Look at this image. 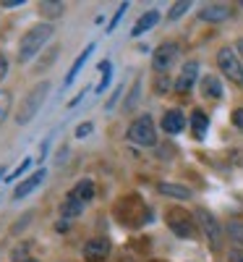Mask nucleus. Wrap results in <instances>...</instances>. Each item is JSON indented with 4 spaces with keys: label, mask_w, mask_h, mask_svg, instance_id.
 I'll return each mask as SVG.
<instances>
[{
    "label": "nucleus",
    "mask_w": 243,
    "mask_h": 262,
    "mask_svg": "<svg viewBox=\"0 0 243 262\" xmlns=\"http://www.w3.org/2000/svg\"><path fill=\"white\" fill-rule=\"evenodd\" d=\"M53 24H37V27H32L24 37H21V42H18V60L21 63H27V60H32L42 48L47 45V39L53 37Z\"/></svg>",
    "instance_id": "1"
},
{
    "label": "nucleus",
    "mask_w": 243,
    "mask_h": 262,
    "mask_svg": "<svg viewBox=\"0 0 243 262\" xmlns=\"http://www.w3.org/2000/svg\"><path fill=\"white\" fill-rule=\"evenodd\" d=\"M47 95H50V81H42V84L32 86L29 95H27L24 100H21V107H18V113H16V121H18L21 126L29 123V121L42 111V105H45Z\"/></svg>",
    "instance_id": "2"
},
{
    "label": "nucleus",
    "mask_w": 243,
    "mask_h": 262,
    "mask_svg": "<svg viewBox=\"0 0 243 262\" xmlns=\"http://www.w3.org/2000/svg\"><path fill=\"white\" fill-rule=\"evenodd\" d=\"M128 139L134 144H141V147H154L157 144V128H154L152 116H139L134 123H131L128 126Z\"/></svg>",
    "instance_id": "3"
},
{
    "label": "nucleus",
    "mask_w": 243,
    "mask_h": 262,
    "mask_svg": "<svg viewBox=\"0 0 243 262\" xmlns=\"http://www.w3.org/2000/svg\"><path fill=\"white\" fill-rule=\"evenodd\" d=\"M165 223L167 228L178 236V238H193V217L181 210V207H170L167 215H165Z\"/></svg>",
    "instance_id": "4"
},
{
    "label": "nucleus",
    "mask_w": 243,
    "mask_h": 262,
    "mask_svg": "<svg viewBox=\"0 0 243 262\" xmlns=\"http://www.w3.org/2000/svg\"><path fill=\"white\" fill-rule=\"evenodd\" d=\"M217 66L223 69V74H225L233 84L243 86V66H240V60H238V55H235L233 48H223V50L217 53Z\"/></svg>",
    "instance_id": "5"
},
{
    "label": "nucleus",
    "mask_w": 243,
    "mask_h": 262,
    "mask_svg": "<svg viewBox=\"0 0 243 262\" xmlns=\"http://www.w3.org/2000/svg\"><path fill=\"white\" fill-rule=\"evenodd\" d=\"M175 58H178V45L175 42H162V45L154 50L152 55V66H154V71H167L170 66L175 63Z\"/></svg>",
    "instance_id": "6"
},
{
    "label": "nucleus",
    "mask_w": 243,
    "mask_h": 262,
    "mask_svg": "<svg viewBox=\"0 0 243 262\" xmlns=\"http://www.w3.org/2000/svg\"><path fill=\"white\" fill-rule=\"evenodd\" d=\"M196 223L202 226L204 236L209 238V244H212L214 249H220V223L214 221V215L202 207V210H196Z\"/></svg>",
    "instance_id": "7"
},
{
    "label": "nucleus",
    "mask_w": 243,
    "mask_h": 262,
    "mask_svg": "<svg viewBox=\"0 0 243 262\" xmlns=\"http://www.w3.org/2000/svg\"><path fill=\"white\" fill-rule=\"evenodd\" d=\"M110 254V242L105 236H94L89 238V242L84 244V257L89 259V262H97V259H105Z\"/></svg>",
    "instance_id": "8"
},
{
    "label": "nucleus",
    "mask_w": 243,
    "mask_h": 262,
    "mask_svg": "<svg viewBox=\"0 0 243 262\" xmlns=\"http://www.w3.org/2000/svg\"><path fill=\"white\" fill-rule=\"evenodd\" d=\"M196 76H199V63H196V60L186 63L183 71H181V76L175 79V92H188L191 86H193V81H196Z\"/></svg>",
    "instance_id": "9"
},
{
    "label": "nucleus",
    "mask_w": 243,
    "mask_h": 262,
    "mask_svg": "<svg viewBox=\"0 0 243 262\" xmlns=\"http://www.w3.org/2000/svg\"><path fill=\"white\" fill-rule=\"evenodd\" d=\"M45 176H47V170H45V168H39V170L34 173V176H29L27 181H21V184H18V189L13 191V200L18 202V200H24L27 194H32V191H34V189H37L42 181H45Z\"/></svg>",
    "instance_id": "10"
},
{
    "label": "nucleus",
    "mask_w": 243,
    "mask_h": 262,
    "mask_svg": "<svg viewBox=\"0 0 243 262\" xmlns=\"http://www.w3.org/2000/svg\"><path fill=\"white\" fill-rule=\"evenodd\" d=\"M186 128V116L181 111H167L165 118H162V131H167V134H181V131Z\"/></svg>",
    "instance_id": "11"
},
{
    "label": "nucleus",
    "mask_w": 243,
    "mask_h": 262,
    "mask_svg": "<svg viewBox=\"0 0 243 262\" xmlns=\"http://www.w3.org/2000/svg\"><path fill=\"white\" fill-rule=\"evenodd\" d=\"M199 18H202V21H212V24H217V21H225V18H230V8H228V6H204L202 11H199Z\"/></svg>",
    "instance_id": "12"
},
{
    "label": "nucleus",
    "mask_w": 243,
    "mask_h": 262,
    "mask_svg": "<svg viewBox=\"0 0 243 262\" xmlns=\"http://www.w3.org/2000/svg\"><path fill=\"white\" fill-rule=\"evenodd\" d=\"M157 191L165 194V196H173V200H191V189H188V186H181V184H167V181H162V184L157 186Z\"/></svg>",
    "instance_id": "13"
},
{
    "label": "nucleus",
    "mask_w": 243,
    "mask_h": 262,
    "mask_svg": "<svg viewBox=\"0 0 243 262\" xmlns=\"http://www.w3.org/2000/svg\"><path fill=\"white\" fill-rule=\"evenodd\" d=\"M94 191H97V189H94V181L84 179V181H79V184L74 186L71 196H76L79 202H84V205H86V202H92V200H94Z\"/></svg>",
    "instance_id": "14"
},
{
    "label": "nucleus",
    "mask_w": 243,
    "mask_h": 262,
    "mask_svg": "<svg viewBox=\"0 0 243 262\" xmlns=\"http://www.w3.org/2000/svg\"><path fill=\"white\" fill-rule=\"evenodd\" d=\"M157 21H160V13H157V11H147V13H144V16L136 21V27L131 29V34H134V37H139V34L149 32L154 24H157Z\"/></svg>",
    "instance_id": "15"
},
{
    "label": "nucleus",
    "mask_w": 243,
    "mask_h": 262,
    "mask_svg": "<svg viewBox=\"0 0 243 262\" xmlns=\"http://www.w3.org/2000/svg\"><path fill=\"white\" fill-rule=\"evenodd\" d=\"M191 128H193V137L196 139H204L207 137V128H209V118L202 111H193L191 116Z\"/></svg>",
    "instance_id": "16"
},
{
    "label": "nucleus",
    "mask_w": 243,
    "mask_h": 262,
    "mask_svg": "<svg viewBox=\"0 0 243 262\" xmlns=\"http://www.w3.org/2000/svg\"><path fill=\"white\" fill-rule=\"evenodd\" d=\"M202 92H204V97H223V84H220V79L217 76H204L202 79Z\"/></svg>",
    "instance_id": "17"
},
{
    "label": "nucleus",
    "mask_w": 243,
    "mask_h": 262,
    "mask_svg": "<svg viewBox=\"0 0 243 262\" xmlns=\"http://www.w3.org/2000/svg\"><path fill=\"white\" fill-rule=\"evenodd\" d=\"M81 212H84V202H79L76 196H71V194L65 196V202L60 205V215L63 217H79Z\"/></svg>",
    "instance_id": "18"
},
{
    "label": "nucleus",
    "mask_w": 243,
    "mask_h": 262,
    "mask_svg": "<svg viewBox=\"0 0 243 262\" xmlns=\"http://www.w3.org/2000/svg\"><path fill=\"white\" fill-rule=\"evenodd\" d=\"M94 53V45H89V48H84V53L74 60V66H71V69H68V74H65V84H74V79H76V74L81 71V66H84V60L86 58H89Z\"/></svg>",
    "instance_id": "19"
},
{
    "label": "nucleus",
    "mask_w": 243,
    "mask_h": 262,
    "mask_svg": "<svg viewBox=\"0 0 243 262\" xmlns=\"http://www.w3.org/2000/svg\"><path fill=\"white\" fill-rule=\"evenodd\" d=\"M39 11H42V16H47V18H58V16H63L65 6L60 3V0H45V3L39 6Z\"/></svg>",
    "instance_id": "20"
},
{
    "label": "nucleus",
    "mask_w": 243,
    "mask_h": 262,
    "mask_svg": "<svg viewBox=\"0 0 243 262\" xmlns=\"http://www.w3.org/2000/svg\"><path fill=\"white\" fill-rule=\"evenodd\" d=\"M11 102H13L11 92H8V90H0V126L6 123V118H8V113H11Z\"/></svg>",
    "instance_id": "21"
},
{
    "label": "nucleus",
    "mask_w": 243,
    "mask_h": 262,
    "mask_svg": "<svg viewBox=\"0 0 243 262\" xmlns=\"http://www.w3.org/2000/svg\"><path fill=\"white\" fill-rule=\"evenodd\" d=\"M97 69L102 71V79H100V84H97V92H105V90H107V84H110V74H113V66H110V60H102Z\"/></svg>",
    "instance_id": "22"
},
{
    "label": "nucleus",
    "mask_w": 243,
    "mask_h": 262,
    "mask_svg": "<svg viewBox=\"0 0 243 262\" xmlns=\"http://www.w3.org/2000/svg\"><path fill=\"white\" fill-rule=\"evenodd\" d=\"M228 236L233 238L235 244L243 247V221H230L228 223Z\"/></svg>",
    "instance_id": "23"
},
{
    "label": "nucleus",
    "mask_w": 243,
    "mask_h": 262,
    "mask_svg": "<svg viewBox=\"0 0 243 262\" xmlns=\"http://www.w3.org/2000/svg\"><path fill=\"white\" fill-rule=\"evenodd\" d=\"M188 8H191V3H188V0H181V3H175V6L170 8L167 18H170V21H175V18H181V16H183V13L188 11Z\"/></svg>",
    "instance_id": "24"
},
{
    "label": "nucleus",
    "mask_w": 243,
    "mask_h": 262,
    "mask_svg": "<svg viewBox=\"0 0 243 262\" xmlns=\"http://www.w3.org/2000/svg\"><path fill=\"white\" fill-rule=\"evenodd\" d=\"M29 165H32V160H24V163H21V165H18L13 173H8V176H6V181H16L18 176H24V173L29 170Z\"/></svg>",
    "instance_id": "25"
},
{
    "label": "nucleus",
    "mask_w": 243,
    "mask_h": 262,
    "mask_svg": "<svg viewBox=\"0 0 243 262\" xmlns=\"http://www.w3.org/2000/svg\"><path fill=\"white\" fill-rule=\"evenodd\" d=\"M126 8H128V3H120V8H118V13L113 16V21H110V27H107V32H113V29L118 27V21H120V16L126 13Z\"/></svg>",
    "instance_id": "26"
},
{
    "label": "nucleus",
    "mask_w": 243,
    "mask_h": 262,
    "mask_svg": "<svg viewBox=\"0 0 243 262\" xmlns=\"http://www.w3.org/2000/svg\"><path fill=\"white\" fill-rule=\"evenodd\" d=\"M6 74H8V58H6L3 53H0V81L6 79Z\"/></svg>",
    "instance_id": "27"
},
{
    "label": "nucleus",
    "mask_w": 243,
    "mask_h": 262,
    "mask_svg": "<svg viewBox=\"0 0 243 262\" xmlns=\"http://www.w3.org/2000/svg\"><path fill=\"white\" fill-rule=\"evenodd\" d=\"M89 131H92V123H81V126L76 128V137H79V139H84L86 134H89Z\"/></svg>",
    "instance_id": "28"
},
{
    "label": "nucleus",
    "mask_w": 243,
    "mask_h": 262,
    "mask_svg": "<svg viewBox=\"0 0 243 262\" xmlns=\"http://www.w3.org/2000/svg\"><path fill=\"white\" fill-rule=\"evenodd\" d=\"M233 123H235V126L243 131V107H238V111L233 113Z\"/></svg>",
    "instance_id": "29"
},
{
    "label": "nucleus",
    "mask_w": 243,
    "mask_h": 262,
    "mask_svg": "<svg viewBox=\"0 0 243 262\" xmlns=\"http://www.w3.org/2000/svg\"><path fill=\"white\" fill-rule=\"evenodd\" d=\"M0 6H3V8H16V6H24V3H21V0H3Z\"/></svg>",
    "instance_id": "30"
},
{
    "label": "nucleus",
    "mask_w": 243,
    "mask_h": 262,
    "mask_svg": "<svg viewBox=\"0 0 243 262\" xmlns=\"http://www.w3.org/2000/svg\"><path fill=\"white\" fill-rule=\"evenodd\" d=\"M235 53H238V55H240V58H243V37H240V39H238V42H235Z\"/></svg>",
    "instance_id": "31"
},
{
    "label": "nucleus",
    "mask_w": 243,
    "mask_h": 262,
    "mask_svg": "<svg viewBox=\"0 0 243 262\" xmlns=\"http://www.w3.org/2000/svg\"><path fill=\"white\" fill-rule=\"evenodd\" d=\"M24 262H39V259H32V257H29V259H24Z\"/></svg>",
    "instance_id": "32"
},
{
    "label": "nucleus",
    "mask_w": 243,
    "mask_h": 262,
    "mask_svg": "<svg viewBox=\"0 0 243 262\" xmlns=\"http://www.w3.org/2000/svg\"><path fill=\"white\" fill-rule=\"evenodd\" d=\"M0 173H6V168H3V165H0Z\"/></svg>",
    "instance_id": "33"
},
{
    "label": "nucleus",
    "mask_w": 243,
    "mask_h": 262,
    "mask_svg": "<svg viewBox=\"0 0 243 262\" xmlns=\"http://www.w3.org/2000/svg\"><path fill=\"white\" fill-rule=\"evenodd\" d=\"M238 6H243V0H240V3H238Z\"/></svg>",
    "instance_id": "34"
},
{
    "label": "nucleus",
    "mask_w": 243,
    "mask_h": 262,
    "mask_svg": "<svg viewBox=\"0 0 243 262\" xmlns=\"http://www.w3.org/2000/svg\"><path fill=\"white\" fill-rule=\"evenodd\" d=\"M152 262H160V259H152Z\"/></svg>",
    "instance_id": "35"
}]
</instances>
